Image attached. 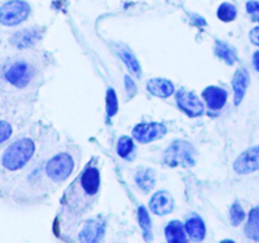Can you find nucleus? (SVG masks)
I'll return each instance as SVG.
<instances>
[{
    "label": "nucleus",
    "mask_w": 259,
    "mask_h": 243,
    "mask_svg": "<svg viewBox=\"0 0 259 243\" xmlns=\"http://www.w3.org/2000/svg\"><path fill=\"white\" fill-rule=\"evenodd\" d=\"M42 76V62L35 53L30 57H19L10 62L5 68L4 78L17 90H27L30 86H37Z\"/></svg>",
    "instance_id": "7ed1b4c3"
},
{
    "label": "nucleus",
    "mask_w": 259,
    "mask_h": 243,
    "mask_svg": "<svg viewBox=\"0 0 259 243\" xmlns=\"http://www.w3.org/2000/svg\"><path fill=\"white\" fill-rule=\"evenodd\" d=\"M215 55L223 60L224 62H227L228 65H234L237 62V53L235 51L230 47L228 43L222 42V40H217L215 43Z\"/></svg>",
    "instance_id": "4be33fe9"
},
{
    "label": "nucleus",
    "mask_w": 259,
    "mask_h": 243,
    "mask_svg": "<svg viewBox=\"0 0 259 243\" xmlns=\"http://www.w3.org/2000/svg\"><path fill=\"white\" fill-rule=\"evenodd\" d=\"M184 225L189 239L194 240V242H201V240L205 239V235H206V224H205L204 219L201 217H199V215L189 217Z\"/></svg>",
    "instance_id": "dca6fc26"
},
{
    "label": "nucleus",
    "mask_w": 259,
    "mask_h": 243,
    "mask_svg": "<svg viewBox=\"0 0 259 243\" xmlns=\"http://www.w3.org/2000/svg\"><path fill=\"white\" fill-rule=\"evenodd\" d=\"M42 37L43 30L40 28H25V29L14 33L10 38V43L18 50H28V48H32L33 46L37 45Z\"/></svg>",
    "instance_id": "f8f14e48"
},
{
    "label": "nucleus",
    "mask_w": 259,
    "mask_h": 243,
    "mask_svg": "<svg viewBox=\"0 0 259 243\" xmlns=\"http://www.w3.org/2000/svg\"><path fill=\"white\" fill-rule=\"evenodd\" d=\"M76 169V154L73 152H56L37 165L27 176L28 187L30 189V199L33 202L39 201L60 185H62Z\"/></svg>",
    "instance_id": "f03ea898"
},
{
    "label": "nucleus",
    "mask_w": 259,
    "mask_h": 243,
    "mask_svg": "<svg viewBox=\"0 0 259 243\" xmlns=\"http://www.w3.org/2000/svg\"><path fill=\"white\" fill-rule=\"evenodd\" d=\"M116 52H118L119 57L121 58V61L124 62V65L126 66V68L129 70V72H131L132 75L137 76V77H141L142 66H141V63H139L138 58L136 57V55H134V53L132 52L128 47H125V46H119L118 50H116Z\"/></svg>",
    "instance_id": "6ab92c4d"
},
{
    "label": "nucleus",
    "mask_w": 259,
    "mask_h": 243,
    "mask_svg": "<svg viewBox=\"0 0 259 243\" xmlns=\"http://www.w3.org/2000/svg\"><path fill=\"white\" fill-rule=\"evenodd\" d=\"M124 85H125V91H126V94L129 95V99L133 98V96L137 94L136 81H134L129 75H125L124 76Z\"/></svg>",
    "instance_id": "c85d7f7f"
},
{
    "label": "nucleus",
    "mask_w": 259,
    "mask_h": 243,
    "mask_svg": "<svg viewBox=\"0 0 259 243\" xmlns=\"http://www.w3.org/2000/svg\"><path fill=\"white\" fill-rule=\"evenodd\" d=\"M147 91L153 96L159 99H167L172 96L176 91L174 83L168 78L163 77H153L149 78L146 84Z\"/></svg>",
    "instance_id": "4468645a"
},
{
    "label": "nucleus",
    "mask_w": 259,
    "mask_h": 243,
    "mask_svg": "<svg viewBox=\"0 0 259 243\" xmlns=\"http://www.w3.org/2000/svg\"><path fill=\"white\" fill-rule=\"evenodd\" d=\"M175 209V199L166 190H159L154 192L149 199V210L153 214L163 217L171 214Z\"/></svg>",
    "instance_id": "ddd939ff"
},
{
    "label": "nucleus",
    "mask_w": 259,
    "mask_h": 243,
    "mask_svg": "<svg viewBox=\"0 0 259 243\" xmlns=\"http://www.w3.org/2000/svg\"><path fill=\"white\" fill-rule=\"evenodd\" d=\"M244 233L249 239L259 240V207L253 208L248 214Z\"/></svg>",
    "instance_id": "aec40b11"
},
{
    "label": "nucleus",
    "mask_w": 259,
    "mask_h": 243,
    "mask_svg": "<svg viewBox=\"0 0 259 243\" xmlns=\"http://www.w3.org/2000/svg\"><path fill=\"white\" fill-rule=\"evenodd\" d=\"M229 218H230V223H232V225H234V227H238L240 223L244 222L245 212L244 209H243L242 205H240V202L238 201L233 202L229 210Z\"/></svg>",
    "instance_id": "a878e982"
},
{
    "label": "nucleus",
    "mask_w": 259,
    "mask_h": 243,
    "mask_svg": "<svg viewBox=\"0 0 259 243\" xmlns=\"http://www.w3.org/2000/svg\"><path fill=\"white\" fill-rule=\"evenodd\" d=\"M237 15V7L234 4H232V3H223V4L219 5V8L217 10V17L224 23L233 22V20H235Z\"/></svg>",
    "instance_id": "b1692460"
},
{
    "label": "nucleus",
    "mask_w": 259,
    "mask_h": 243,
    "mask_svg": "<svg viewBox=\"0 0 259 243\" xmlns=\"http://www.w3.org/2000/svg\"><path fill=\"white\" fill-rule=\"evenodd\" d=\"M37 152L38 143L34 137H20L4 149L0 164L8 172H19L34 161Z\"/></svg>",
    "instance_id": "20e7f679"
},
{
    "label": "nucleus",
    "mask_w": 259,
    "mask_h": 243,
    "mask_svg": "<svg viewBox=\"0 0 259 243\" xmlns=\"http://www.w3.org/2000/svg\"><path fill=\"white\" fill-rule=\"evenodd\" d=\"M106 223L101 218H91L86 220L78 232V240L82 243H96L105 234Z\"/></svg>",
    "instance_id": "9d476101"
},
{
    "label": "nucleus",
    "mask_w": 259,
    "mask_h": 243,
    "mask_svg": "<svg viewBox=\"0 0 259 243\" xmlns=\"http://www.w3.org/2000/svg\"><path fill=\"white\" fill-rule=\"evenodd\" d=\"M168 132V128L161 122H148V123H138L132 129V137L134 141L142 144L152 143L157 139L163 138Z\"/></svg>",
    "instance_id": "0eeeda50"
},
{
    "label": "nucleus",
    "mask_w": 259,
    "mask_h": 243,
    "mask_svg": "<svg viewBox=\"0 0 259 243\" xmlns=\"http://www.w3.org/2000/svg\"><path fill=\"white\" fill-rule=\"evenodd\" d=\"M252 62H253V67L259 72V50L255 51L253 53V57H252Z\"/></svg>",
    "instance_id": "7c9ffc66"
},
{
    "label": "nucleus",
    "mask_w": 259,
    "mask_h": 243,
    "mask_svg": "<svg viewBox=\"0 0 259 243\" xmlns=\"http://www.w3.org/2000/svg\"><path fill=\"white\" fill-rule=\"evenodd\" d=\"M164 237L168 243H186L189 240L184 223L176 219L167 223L164 227Z\"/></svg>",
    "instance_id": "f3484780"
},
{
    "label": "nucleus",
    "mask_w": 259,
    "mask_h": 243,
    "mask_svg": "<svg viewBox=\"0 0 259 243\" xmlns=\"http://www.w3.org/2000/svg\"><path fill=\"white\" fill-rule=\"evenodd\" d=\"M13 134V128L10 123L5 120H0V143L8 141Z\"/></svg>",
    "instance_id": "bb28decb"
},
{
    "label": "nucleus",
    "mask_w": 259,
    "mask_h": 243,
    "mask_svg": "<svg viewBox=\"0 0 259 243\" xmlns=\"http://www.w3.org/2000/svg\"><path fill=\"white\" fill-rule=\"evenodd\" d=\"M137 217H138V224L143 233L144 239L152 240V219L148 209L144 205H141L137 210Z\"/></svg>",
    "instance_id": "412c9836"
},
{
    "label": "nucleus",
    "mask_w": 259,
    "mask_h": 243,
    "mask_svg": "<svg viewBox=\"0 0 259 243\" xmlns=\"http://www.w3.org/2000/svg\"><path fill=\"white\" fill-rule=\"evenodd\" d=\"M201 96L204 103L209 108V110L220 111L227 105L229 94H228V91L225 89L220 88V86L210 85L202 90Z\"/></svg>",
    "instance_id": "9b49d317"
},
{
    "label": "nucleus",
    "mask_w": 259,
    "mask_h": 243,
    "mask_svg": "<svg viewBox=\"0 0 259 243\" xmlns=\"http://www.w3.org/2000/svg\"><path fill=\"white\" fill-rule=\"evenodd\" d=\"M249 39L252 40L253 45L259 46V27L253 28L249 32Z\"/></svg>",
    "instance_id": "c756f323"
},
{
    "label": "nucleus",
    "mask_w": 259,
    "mask_h": 243,
    "mask_svg": "<svg viewBox=\"0 0 259 243\" xmlns=\"http://www.w3.org/2000/svg\"><path fill=\"white\" fill-rule=\"evenodd\" d=\"M247 8V13L252 17L253 22L259 23V2H254V0H250L245 5Z\"/></svg>",
    "instance_id": "cd10ccee"
},
{
    "label": "nucleus",
    "mask_w": 259,
    "mask_h": 243,
    "mask_svg": "<svg viewBox=\"0 0 259 243\" xmlns=\"http://www.w3.org/2000/svg\"><path fill=\"white\" fill-rule=\"evenodd\" d=\"M30 5L24 0H9L0 7V23L7 27H15L29 18Z\"/></svg>",
    "instance_id": "423d86ee"
},
{
    "label": "nucleus",
    "mask_w": 259,
    "mask_h": 243,
    "mask_svg": "<svg viewBox=\"0 0 259 243\" xmlns=\"http://www.w3.org/2000/svg\"><path fill=\"white\" fill-rule=\"evenodd\" d=\"M134 182L143 192H149L156 185V172L149 167H141L134 175Z\"/></svg>",
    "instance_id": "a211bd4d"
},
{
    "label": "nucleus",
    "mask_w": 259,
    "mask_h": 243,
    "mask_svg": "<svg viewBox=\"0 0 259 243\" xmlns=\"http://www.w3.org/2000/svg\"><path fill=\"white\" fill-rule=\"evenodd\" d=\"M101 186L100 169L96 164L86 165L81 174L66 189L61 199L58 227L63 232L73 229L98 201Z\"/></svg>",
    "instance_id": "f257e3e1"
},
{
    "label": "nucleus",
    "mask_w": 259,
    "mask_h": 243,
    "mask_svg": "<svg viewBox=\"0 0 259 243\" xmlns=\"http://www.w3.org/2000/svg\"><path fill=\"white\" fill-rule=\"evenodd\" d=\"M105 101H106V115H108L109 118H113V116L116 115L119 109L118 96H116L115 90H114L113 88H109L108 90H106Z\"/></svg>",
    "instance_id": "393cba45"
},
{
    "label": "nucleus",
    "mask_w": 259,
    "mask_h": 243,
    "mask_svg": "<svg viewBox=\"0 0 259 243\" xmlns=\"http://www.w3.org/2000/svg\"><path fill=\"white\" fill-rule=\"evenodd\" d=\"M249 73L245 68H238L235 71L234 76H233L232 80V86H233V93H234V104L235 105H239L240 103L244 99L245 93H247V89L249 86Z\"/></svg>",
    "instance_id": "2eb2a0df"
},
{
    "label": "nucleus",
    "mask_w": 259,
    "mask_h": 243,
    "mask_svg": "<svg viewBox=\"0 0 259 243\" xmlns=\"http://www.w3.org/2000/svg\"><path fill=\"white\" fill-rule=\"evenodd\" d=\"M233 169L239 175H248L259 170V146H253L243 151L235 158Z\"/></svg>",
    "instance_id": "1a4fd4ad"
},
{
    "label": "nucleus",
    "mask_w": 259,
    "mask_h": 243,
    "mask_svg": "<svg viewBox=\"0 0 259 243\" xmlns=\"http://www.w3.org/2000/svg\"><path fill=\"white\" fill-rule=\"evenodd\" d=\"M175 99L180 110L190 118H197L204 113V103L192 91L184 90V89L175 91Z\"/></svg>",
    "instance_id": "6e6552de"
},
{
    "label": "nucleus",
    "mask_w": 259,
    "mask_h": 243,
    "mask_svg": "<svg viewBox=\"0 0 259 243\" xmlns=\"http://www.w3.org/2000/svg\"><path fill=\"white\" fill-rule=\"evenodd\" d=\"M163 161L169 167H190L196 165V149L190 142L177 139L166 148Z\"/></svg>",
    "instance_id": "39448f33"
},
{
    "label": "nucleus",
    "mask_w": 259,
    "mask_h": 243,
    "mask_svg": "<svg viewBox=\"0 0 259 243\" xmlns=\"http://www.w3.org/2000/svg\"><path fill=\"white\" fill-rule=\"evenodd\" d=\"M134 149H136V144H134L133 137L121 136L116 142V153L121 158H131L132 154L134 153Z\"/></svg>",
    "instance_id": "5701e85b"
}]
</instances>
